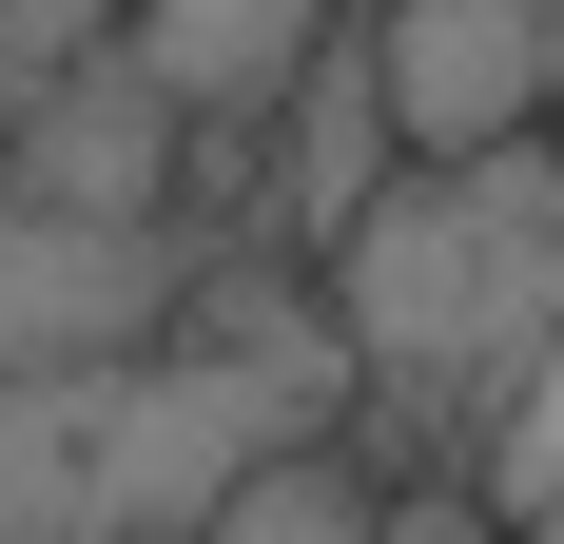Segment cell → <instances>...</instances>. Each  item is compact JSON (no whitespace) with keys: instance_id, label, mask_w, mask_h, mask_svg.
Segmentation results:
<instances>
[{"instance_id":"1","label":"cell","mask_w":564,"mask_h":544,"mask_svg":"<svg viewBox=\"0 0 564 544\" xmlns=\"http://www.w3.org/2000/svg\"><path fill=\"white\" fill-rule=\"evenodd\" d=\"M312 292L350 330V389H409V409L487 428L564 350V156L545 137H507V156H409L312 253Z\"/></svg>"},{"instance_id":"7","label":"cell","mask_w":564,"mask_h":544,"mask_svg":"<svg viewBox=\"0 0 564 544\" xmlns=\"http://www.w3.org/2000/svg\"><path fill=\"white\" fill-rule=\"evenodd\" d=\"M0 544H117L98 370H20V389H0Z\"/></svg>"},{"instance_id":"3","label":"cell","mask_w":564,"mask_h":544,"mask_svg":"<svg viewBox=\"0 0 564 544\" xmlns=\"http://www.w3.org/2000/svg\"><path fill=\"white\" fill-rule=\"evenodd\" d=\"M350 40L390 78L409 156H507V137L564 117V0H370Z\"/></svg>"},{"instance_id":"2","label":"cell","mask_w":564,"mask_h":544,"mask_svg":"<svg viewBox=\"0 0 564 544\" xmlns=\"http://www.w3.org/2000/svg\"><path fill=\"white\" fill-rule=\"evenodd\" d=\"M175 292H195V233H175V215H58V195L0 175V389L156 350Z\"/></svg>"},{"instance_id":"9","label":"cell","mask_w":564,"mask_h":544,"mask_svg":"<svg viewBox=\"0 0 564 544\" xmlns=\"http://www.w3.org/2000/svg\"><path fill=\"white\" fill-rule=\"evenodd\" d=\"M487 487H507V525H564V350L487 409Z\"/></svg>"},{"instance_id":"5","label":"cell","mask_w":564,"mask_h":544,"mask_svg":"<svg viewBox=\"0 0 564 544\" xmlns=\"http://www.w3.org/2000/svg\"><path fill=\"white\" fill-rule=\"evenodd\" d=\"M98 20H117V58H137L195 137H253V117L312 78V40H332L350 0H98Z\"/></svg>"},{"instance_id":"4","label":"cell","mask_w":564,"mask_h":544,"mask_svg":"<svg viewBox=\"0 0 564 544\" xmlns=\"http://www.w3.org/2000/svg\"><path fill=\"white\" fill-rule=\"evenodd\" d=\"M175 156H195V117H175L117 40L58 58L40 98L0 117V175H20V195H58V215H175Z\"/></svg>"},{"instance_id":"8","label":"cell","mask_w":564,"mask_h":544,"mask_svg":"<svg viewBox=\"0 0 564 544\" xmlns=\"http://www.w3.org/2000/svg\"><path fill=\"white\" fill-rule=\"evenodd\" d=\"M370 487H390L370 447L292 428V447H253V467L215 487V525H195V544H370Z\"/></svg>"},{"instance_id":"10","label":"cell","mask_w":564,"mask_h":544,"mask_svg":"<svg viewBox=\"0 0 564 544\" xmlns=\"http://www.w3.org/2000/svg\"><path fill=\"white\" fill-rule=\"evenodd\" d=\"M370 544H525V525L487 467H409V487H370Z\"/></svg>"},{"instance_id":"6","label":"cell","mask_w":564,"mask_h":544,"mask_svg":"<svg viewBox=\"0 0 564 544\" xmlns=\"http://www.w3.org/2000/svg\"><path fill=\"white\" fill-rule=\"evenodd\" d=\"M253 137H273V253H332V233H350V215H370V195L409 175V137H390V78H370V40H350V20L312 40V78H292Z\"/></svg>"}]
</instances>
